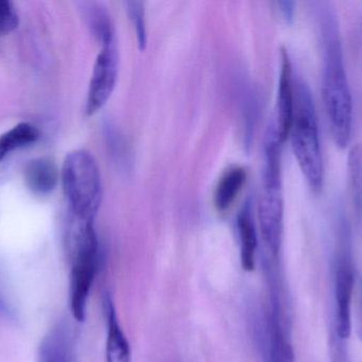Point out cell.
Segmentation results:
<instances>
[{
    "mask_svg": "<svg viewBox=\"0 0 362 362\" xmlns=\"http://www.w3.org/2000/svg\"><path fill=\"white\" fill-rule=\"evenodd\" d=\"M18 23V13L14 4L10 0H0V36L14 31Z\"/></svg>",
    "mask_w": 362,
    "mask_h": 362,
    "instance_id": "obj_19",
    "label": "cell"
},
{
    "mask_svg": "<svg viewBox=\"0 0 362 362\" xmlns=\"http://www.w3.org/2000/svg\"><path fill=\"white\" fill-rule=\"evenodd\" d=\"M238 232L240 238V263L243 269L253 271L257 261V225L250 208L245 206L238 216Z\"/></svg>",
    "mask_w": 362,
    "mask_h": 362,
    "instance_id": "obj_13",
    "label": "cell"
},
{
    "mask_svg": "<svg viewBox=\"0 0 362 362\" xmlns=\"http://www.w3.org/2000/svg\"><path fill=\"white\" fill-rule=\"evenodd\" d=\"M355 290V265L352 235L344 219L338 225L334 261V299L335 323L334 331L348 340L352 333V302Z\"/></svg>",
    "mask_w": 362,
    "mask_h": 362,
    "instance_id": "obj_5",
    "label": "cell"
},
{
    "mask_svg": "<svg viewBox=\"0 0 362 362\" xmlns=\"http://www.w3.org/2000/svg\"><path fill=\"white\" fill-rule=\"evenodd\" d=\"M349 185L351 198L358 218H362V146L354 145L348 159Z\"/></svg>",
    "mask_w": 362,
    "mask_h": 362,
    "instance_id": "obj_17",
    "label": "cell"
},
{
    "mask_svg": "<svg viewBox=\"0 0 362 362\" xmlns=\"http://www.w3.org/2000/svg\"><path fill=\"white\" fill-rule=\"evenodd\" d=\"M40 137L37 128L31 123H21L0 136V162L17 149L34 144Z\"/></svg>",
    "mask_w": 362,
    "mask_h": 362,
    "instance_id": "obj_16",
    "label": "cell"
},
{
    "mask_svg": "<svg viewBox=\"0 0 362 362\" xmlns=\"http://www.w3.org/2000/svg\"><path fill=\"white\" fill-rule=\"evenodd\" d=\"M125 6H127L129 18L133 21L138 47L141 50H144L146 46V23L144 4L142 1H138V0H129V1L125 2Z\"/></svg>",
    "mask_w": 362,
    "mask_h": 362,
    "instance_id": "obj_18",
    "label": "cell"
},
{
    "mask_svg": "<svg viewBox=\"0 0 362 362\" xmlns=\"http://www.w3.org/2000/svg\"><path fill=\"white\" fill-rule=\"evenodd\" d=\"M259 225L268 256L279 259L284 231L282 183H264L259 204Z\"/></svg>",
    "mask_w": 362,
    "mask_h": 362,
    "instance_id": "obj_8",
    "label": "cell"
},
{
    "mask_svg": "<svg viewBox=\"0 0 362 362\" xmlns=\"http://www.w3.org/2000/svg\"><path fill=\"white\" fill-rule=\"evenodd\" d=\"M38 362H76V337L68 323L59 322L42 338Z\"/></svg>",
    "mask_w": 362,
    "mask_h": 362,
    "instance_id": "obj_10",
    "label": "cell"
},
{
    "mask_svg": "<svg viewBox=\"0 0 362 362\" xmlns=\"http://www.w3.org/2000/svg\"><path fill=\"white\" fill-rule=\"evenodd\" d=\"M247 172L240 166H232L223 172L214 191V205L225 212L233 203L246 182Z\"/></svg>",
    "mask_w": 362,
    "mask_h": 362,
    "instance_id": "obj_14",
    "label": "cell"
},
{
    "mask_svg": "<svg viewBox=\"0 0 362 362\" xmlns=\"http://www.w3.org/2000/svg\"><path fill=\"white\" fill-rule=\"evenodd\" d=\"M291 314L280 304L268 302L255 308L253 335L263 362H297L291 339Z\"/></svg>",
    "mask_w": 362,
    "mask_h": 362,
    "instance_id": "obj_6",
    "label": "cell"
},
{
    "mask_svg": "<svg viewBox=\"0 0 362 362\" xmlns=\"http://www.w3.org/2000/svg\"><path fill=\"white\" fill-rule=\"evenodd\" d=\"M25 181L32 193L48 195L54 191L59 182V170L52 159L47 157L32 159L25 166Z\"/></svg>",
    "mask_w": 362,
    "mask_h": 362,
    "instance_id": "obj_12",
    "label": "cell"
},
{
    "mask_svg": "<svg viewBox=\"0 0 362 362\" xmlns=\"http://www.w3.org/2000/svg\"><path fill=\"white\" fill-rule=\"evenodd\" d=\"M119 76V51L117 42L101 46L95 57L87 91L85 113L87 116L99 112L110 99Z\"/></svg>",
    "mask_w": 362,
    "mask_h": 362,
    "instance_id": "obj_7",
    "label": "cell"
},
{
    "mask_svg": "<svg viewBox=\"0 0 362 362\" xmlns=\"http://www.w3.org/2000/svg\"><path fill=\"white\" fill-rule=\"evenodd\" d=\"M62 182L71 217L95 221L103 199L101 172L95 157L86 150L68 153L62 168Z\"/></svg>",
    "mask_w": 362,
    "mask_h": 362,
    "instance_id": "obj_4",
    "label": "cell"
},
{
    "mask_svg": "<svg viewBox=\"0 0 362 362\" xmlns=\"http://www.w3.org/2000/svg\"><path fill=\"white\" fill-rule=\"evenodd\" d=\"M103 306L107 325L106 362H131V346L119 322L116 307L110 295L104 297Z\"/></svg>",
    "mask_w": 362,
    "mask_h": 362,
    "instance_id": "obj_11",
    "label": "cell"
},
{
    "mask_svg": "<svg viewBox=\"0 0 362 362\" xmlns=\"http://www.w3.org/2000/svg\"><path fill=\"white\" fill-rule=\"evenodd\" d=\"M278 6L283 18H284L287 23H291L293 18H295V2L289 1V0H283V1L278 2Z\"/></svg>",
    "mask_w": 362,
    "mask_h": 362,
    "instance_id": "obj_21",
    "label": "cell"
},
{
    "mask_svg": "<svg viewBox=\"0 0 362 362\" xmlns=\"http://www.w3.org/2000/svg\"><path fill=\"white\" fill-rule=\"evenodd\" d=\"M0 312H8V308L6 307V303H4L1 298H0Z\"/></svg>",
    "mask_w": 362,
    "mask_h": 362,
    "instance_id": "obj_23",
    "label": "cell"
},
{
    "mask_svg": "<svg viewBox=\"0 0 362 362\" xmlns=\"http://www.w3.org/2000/svg\"><path fill=\"white\" fill-rule=\"evenodd\" d=\"M329 361L352 362L349 352L348 340L342 339L334 329L329 337Z\"/></svg>",
    "mask_w": 362,
    "mask_h": 362,
    "instance_id": "obj_20",
    "label": "cell"
},
{
    "mask_svg": "<svg viewBox=\"0 0 362 362\" xmlns=\"http://www.w3.org/2000/svg\"><path fill=\"white\" fill-rule=\"evenodd\" d=\"M357 334L362 341V278L359 281L358 306H357Z\"/></svg>",
    "mask_w": 362,
    "mask_h": 362,
    "instance_id": "obj_22",
    "label": "cell"
},
{
    "mask_svg": "<svg viewBox=\"0 0 362 362\" xmlns=\"http://www.w3.org/2000/svg\"><path fill=\"white\" fill-rule=\"evenodd\" d=\"M293 108H295V79L293 74L291 57L288 52L281 50L280 76H279L278 99H276V115L274 117L279 133L283 142L288 138L293 125Z\"/></svg>",
    "mask_w": 362,
    "mask_h": 362,
    "instance_id": "obj_9",
    "label": "cell"
},
{
    "mask_svg": "<svg viewBox=\"0 0 362 362\" xmlns=\"http://www.w3.org/2000/svg\"><path fill=\"white\" fill-rule=\"evenodd\" d=\"M70 242L72 249L70 310L78 322H83L86 318L89 295L101 261L95 221L78 220L71 217Z\"/></svg>",
    "mask_w": 362,
    "mask_h": 362,
    "instance_id": "obj_3",
    "label": "cell"
},
{
    "mask_svg": "<svg viewBox=\"0 0 362 362\" xmlns=\"http://www.w3.org/2000/svg\"><path fill=\"white\" fill-rule=\"evenodd\" d=\"M322 38V95L334 142L346 148L353 130V99L344 65V49L337 16L329 4L317 6Z\"/></svg>",
    "mask_w": 362,
    "mask_h": 362,
    "instance_id": "obj_1",
    "label": "cell"
},
{
    "mask_svg": "<svg viewBox=\"0 0 362 362\" xmlns=\"http://www.w3.org/2000/svg\"><path fill=\"white\" fill-rule=\"evenodd\" d=\"M288 137L306 182L315 193H320L325 182V167L316 108L310 86L302 79L295 80V108Z\"/></svg>",
    "mask_w": 362,
    "mask_h": 362,
    "instance_id": "obj_2",
    "label": "cell"
},
{
    "mask_svg": "<svg viewBox=\"0 0 362 362\" xmlns=\"http://www.w3.org/2000/svg\"><path fill=\"white\" fill-rule=\"evenodd\" d=\"M83 6L87 25L101 46L116 42L114 23L106 6L99 2H85Z\"/></svg>",
    "mask_w": 362,
    "mask_h": 362,
    "instance_id": "obj_15",
    "label": "cell"
}]
</instances>
